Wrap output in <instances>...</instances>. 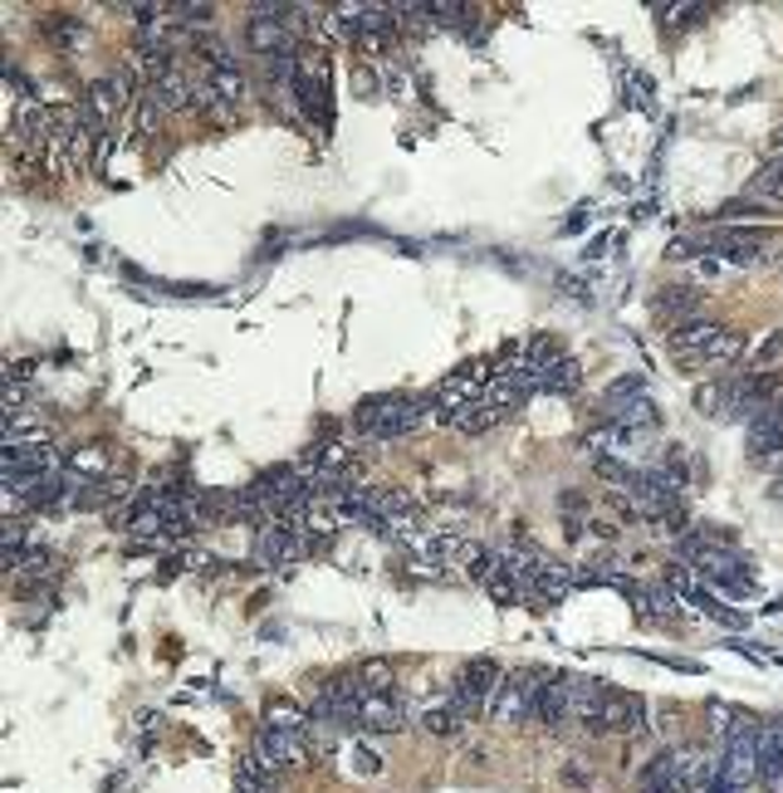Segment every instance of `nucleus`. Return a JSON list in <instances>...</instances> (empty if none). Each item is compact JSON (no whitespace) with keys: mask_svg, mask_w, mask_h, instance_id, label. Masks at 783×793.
Listing matches in <instances>:
<instances>
[{"mask_svg":"<svg viewBox=\"0 0 783 793\" xmlns=\"http://www.w3.org/2000/svg\"><path fill=\"white\" fill-rule=\"evenodd\" d=\"M749 348V333H739V329H720V338L705 348V358L700 362H734L739 352Z\"/></svg>","mask_w":783,"mask_h":793,"instance_id":"22","label":"nucleus"},{"mask_svg":"<svg viewBox=\"0 0 783 793\" xmlns=\"http://www.w3.org/2000/svg\"><path fill=\"white\" fill-rule=\"evenodd\" d=\"M695 407H700L705 417H730V382H705V387H695Z\"/></svg>","mask_w":783,"mask_h":793,"instance_id":"26","label":"nucleus"},{"mask_svg":"<svg viewBox=\"0 0 783 793\" xmlns=\"http://www.w3.org/2000/svg\"><path fill=\"white\" fill-rule=\"evenodd\" d=\"M642 695H626V691H607L602 685V695H597V705L587 710V730L593 734H636L642 730Z\"/></svg>","mask_w":783,"mask_h":793,"instance_id":"5","label":"nucleus"},{"mask_svg":"<svg viewBox=\"0 0 783 793\" xmlns=\"http://www.w3.org/2000/svg\"><path fill=\"white\" fill-rule=\"evenodd\" d=\"M303 720H309V715L289 701H270V710H264V724H274V730H299Z\"/></svg>","mask_w":783,"mask_h":793,"instance_id":"29","label":"nucleus"},{"mask_svg":"<svg viewBox=\"0 0 783 793\" xmlns=\"http://www.w3.org/2000/svg\"><path fill=\"white\" fill-rule=\"evenodd\" d=\"M480 392H485V382H480V368H470V362H465V368L446 372V377H440V387L431 392V417L456 426V421L480 401Z\"/></svg>","mask_w":783,"mask_h":793,"instance_id":"4","label":"nucleus"},{"mask_svg":"<svg viewBox=\"0 0 783 793\" xmlns=\"http://www.w3.org/2000/svg\"><path fill=\"white\" fill-rule=\"evenodd\" d=\"M720 779L734 783V789L749 793V783L759 779V724L749 720V715H739V720L730 724V744H724L720 754Z\"/></svg>","mask_w":783,"mask_h":793,"instance_id":"2","label":"nucleus"},{"mask_svg":"<svg viewBox=\"0 0 783 793\" xmlns=\"http://www.w3.org/2000/svg\"><path fill=\"white\" fill-rule=\"evenodd\" d=\"M779 358H783V333H769V338H763V348L754 352V362H759V368H754V372H769Z\"/></svg>","mask_w":783,"mask_h":793,"instance_id":"32","label":"nucleus"},{"mask_svg":"<svg viewBox=\"0 0 783 793\" xmlns=\"http://www.w3.org/2000/svg\"><path fill=\"white\" fill-rule=\"evenodd\" d=\"M636 597H646V612H656V617H675V587L671 583H656V587H636Z\"/></svg>","mask_w":783,"mask_h":793,"instance_id":"27","label":"nucleus"},{"mask_svg":"<svg viewBox=\"0 0 783 793\" xmlns=\"http://www.w3.org/2000/svg\"><path fill=\"white\" fill-rule=\"evenodd\" d=\"M773 495H783V466H779V480H773Z\"/></svg>","mask_w":783,"mask_h":793,"instance_id":"34","label":"nucleus"},{"mask_svg":"<svg viewBox=\"0 0 783 793\" xmlns=\"http://www.w3.org/2000/svg\"><path fill=\"white\" fill-rule=\"evenodd\" d=\"M358 724L372 734H391L401 730V701L391 691H362L358 701Z\"/></svg>","mask_w":783,"mask_h":793,"instance_id":"13","label":"nucleus"},{"mask_svg":"<svg viewBox=\"0 0 783 793\" xmlns=\"http://www.w3.org/2000/svg\"><path fill=\"white\" fill-rule=\"evenodd\" d=\"M759 783L769 793H783V720L759 724Z\"/></svg>","mask_w":783,"mask_h":793,"instance_id":"14","label":"nucleus"},{"mask_svg":"<svg viewBox=\"0 0 783 793\" xmlns=\"http://www.w3.org/2000/svg\"><path fill=\"white\" fill-rule=\"evenodd\" d=\"M358 676H328V681L313 691V705L309 715L313 720H328V724H358Z\"/></svg>","mask_w":783,"mask_h":793,"instance_id":"6","label":"nucleus"},{"mask_svg":"<svg viewBox=\"0 0 783 793\" xmlns=\"http://www.w3.org/2000/svg\"><path fill=\"white\" fill-rule=\"evenodd\" d=\"M211 84H215V94H221L225 103H240L245 98V74L235 64L231 69H211Z\"/></svg>","mask_w":783,"mask_h":793,"instance_id":"28","label":"nucleus"},{"mask_svg":"<svg viewBox=\"0 0 783 793\" xmlns=\"http://www.w3.org/2000/svg\"><path fill=\"white\" fill-rule=\"evenodd\" d=\"M358 691H391V666L387 661H368L358 671Z\"/></svg>","mask_w":783,"mask_h":793,"instance_id":"30","label":"nucleus"},{"mask_svg":"<svg viewBox=\"0 0 783 793\" xmlns=\"http://www.w3.org/2000/svg\"><path fill=\"white\" fill-rule=\"evenodd\" d=\"M779 397V377L773 372H744L730 382V417H759L769 401Z\"/></svg>","mask_w":783,"mask_h":793,"instance_id":"9","label":"nucleus"},{"mask_svg":"<svg viewBox=\"0 0 783 793\" xmlns=\"http://www.w3.org/2000/svg\"><path fill=\"white\" fill-rule=\"evenodd\" d=\"M554 671H514L505 676V681L495 685V695H489V715L495 720H519V715H529V701H534V691L548 681Z\"/></svg>","mask_w":783,"mask_h":793,"instance_id":"7","label":"nucleus"},{"mask_svg":"<svg viewBox=\"0 0 783 793\" xmlns=\"http://www.w3.org/2000/svg\"><path fill=\"white\" fill-rule=\"evenodd\" d=\"M720 329H724V323H714V319L675 323V329H671V348L681 352V358H705V348L720 338Z\"/></svg>","mask_w":783,"mask_h":793,"instance_id":"17","label":"nucleus"},{"mask_svg":"<svg viewBox=\"0 0 783 793\" xmlns=\"http://www.w3.org/2000/svg\"><path fill=\"white\" fill-rule=\"evenodd\" d=\"M577 382H583V362H577L573 352H563V358H554L548 368H538V387L544 392H573Z\"/></svg>","mask_w":783,"mask_h":793,"instance_id":"20","label":"nucleus"},{"mask_svg":"<svg viewBox=\"0 0 783 793\" xmlns=\"http://www.w3.org/2000/svg\"><path fill=\"white\" fill-rule=\"evenodd\" d=\"M749 456H783V397H773L759 417L749 421Z\"/></svg>","mask_w":783,"mask_h":793,"instance_id":"12","label":"nucleus"},{"mask_svg":"<svg viewBox=\"0 0 783 793\" xmlns=\"http://www.w3.org/2000/svg\"><path fill=\"white\" fill-rule=\"evenodd\" d=\"M499 421H505V411H495V407H489V401H475V407H470L465 417L456 421V426L465 431V436H485V431H495Z\"/></svg>","mask_w":783,"mask_h":793,"instance_id":"25","label":"nucleus"},{"mask_svg":"<svg viewBox=\"0 0 783 793\" xmlns=\"http://www.w3.org/2000/svg\"><path fill=\"white\" fill-rule=\"evenodd\" d=\"M254 754H260L264 764H270L274 773H284V769H299V764H309V744L299 740V730H274V724H264L260 734H254V744H250Z\"/></svg>","mask_w":783,"mask_h":793,"instance_id":"8","label":"nucleus"},{"mask_svg":"<svg viewBox=\"0 0 783 793\" xmlns=\"http://www.w3.org/2000/svg\"><path fill=\"white\" fill-rule=\"evenodd\" d=\"M299 554H303V538H299V529L284 524V519H274V524H264L260 534H254V563H264V568L294 563Z\"/></svg>","mask_w":783,"mask_h":793,"instance_id":"10","label":"nucleus"},{"mask_svg":"<svg viewBox=\"0 0 783 793\" xmlns=\"http://www.w3.org/2000/svg\"><path fill=\"white\" fill-rule=\"evenodd\" d=\"M769 225H749V231H739V225H734V231H720V240H714V250L724 255V260H759V245H769Z\"/></svg>","mask_w":783,"mask_h":793,"instance_id":"18","label":"nucleus"},{"mask_svg":"<svg viewBox=\"0 0 783 793\" xmlns=\"http://www.w3.org/2000/svg\"><path fill=\"white\" fill-rule=\"evenodd\" d=\"M563 783H568V789H587V783H593V773H587L583 764H568V769H563Z\"/></svg>","mask_w":783,"mask_h":793,"instance_id":"33","label":"nucleus"},{"mask_svg":"<svg viewBox=\"0 0 783 793\" xmlns=\"http://www.w3.org/2000/svg\"><path fill=\"white\" fill-rule=\"evenodd\" d=\"M54 573H59L54 554H49V548H29V558L20 563V573H15V583L29 587V583H39V578H54Z\"/></svg>","mask_w":783,"mask_h":793,"instance_id":"24","label":"nucleus"},{"mask_svg":"<svg viewBox=\"0 0 783 793\" xmlns=\"http://www.w3.org/2000/svg\"><path fill=\"white\" fill-rule=\"evenodd\" d=\"M294 94H299V108L319 127L333 123V98H328V78H323V74H309V69H299V74H294Z\"/></svg>","mask_w":783,"mask_h":793,"instance_id":"16","label":"nucleus"},{"mask_svg":"<svg viewBox=\"0 0 783 793\" xmlns=\"http://www.w3.org/2000/svg\"><path fill=\"white\" fill-rule=\"evenodd\" d=\"M289 15H294V5H289ZM289 15H250V25H245V45H250L254 54H264V59L294 54Z\"/></svg>","mask_w":783,"mask_h":793,"instance_id":"11","label":"nucleus"},{"mask_svg":"<svg viewBox=\"0 0 783 793\" xmlns=\"http://www.w3.org/2000/svg\"><path fill=\"white\" fill-rule=\"evenodd\" d=\"M485 583H489V593H495V603H524V597H529V587L519 583L514 573H509V563H505V558H499V568L485 578Z\"/></svg>","mask_w":783,"mask_h":793,"instance_id":"23","label":"nucleus"},{"mask_svg":"<svg viewBox=\"0 0 783 793\" xmlns=\"http://www.w3.org/2000/svg\"><path fill=\"white\" fill-rule=\"evenodd\" d=\"M695 309H700V289H695V284H675V289L656 294V313H661L666 323H691Z\"/></svg>","mask_w":783,"mask_h":793,"instance_id":"19","label":"nucleus"},{"mask_svg":"<svg viewBox=\"0 0 783 793\" xmlns=\"http://www.w3.org/2000/svg\"><path fill=\"white\" fill-rule=\"evenodd\" d=\"M593 466H597V475H602V480H612V485H626V490L636 485V470H632V466H622V460H612V456H597Z\"/></svg>","mask_w":783,"mask_h":793,"instance_id":"31","label":"nucleus"},{"mask_svg":"<svg viewBox=\"0 0 783 793\" xmlns=\"http://www.w3.org/2000/svg\"><path fill=\"white\" fill-rule=\"evenodd\" d=\"M431 417V392L411 397V392H391V397H368L358 411H352V426L368 431L377 441H401L411 431H421Z\"/></svg>","mask_w":783,"mask_h":793,"instance_id":"1","label":"nucleus"},{"mask_svg":"<svg viewBox=\"0 0 783 793\" xmlns=\"http://www.w3.org/2000/svg\"><path fill=\"white\" fill-rule=\"evenodd\" d=\"M499 681H505V671H499L495 656H475V661H465V666L456 671L450 701L460 705V715H465V720H475L480 710H489V695H495Z\"/></svg>","mask_w":783,"mask_h":793,"instance_id":"3","label":"nucleus"},{"mask_svg":"<svg viewBox=\"0 0 783 793\" xmlns=\"http://www.w3.org/2000/svg\"><path fill=\"white\" fill-rule=\"evenodd\" d=\"M421 724H426L431 734H460L470 720L460 715L456 701H436V705H421Z\"/></svg>","mask_w":783,"mask_h":793,"instance_id":"21","label":"nucleus"},{"mask_svg":"<svg viewBox=\"0 0 783 793\" xmlns=\"http://www.w3.org/2000/svg\"><path fill=\"white\" fill-rule=\"evenodd\" d=\"M577 573L563 563V558H538V573H534V587H529V597H544V603H563L568 593H573Z\"/></svg>","mask_w":783,"mask_h":793,"instance_id":"15","label":"nucleus"}]
</instances>
